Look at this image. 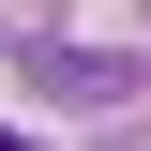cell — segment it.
<instances>
[{
  "label": "cell",
  "mask_w": 151,
  "mask_h": 151,
  "mask_svg": "<svg viewBox=\"0 0 151 151\" xmlns=\"http://www.w3.org/2000/svg\"><path fill=\"white\" fill-rule=\"evenodd\" d=\"M30 91H60V106H121L136 60H106V45H30Z\"/></svg>",
  "instance_id": "1"
},
{
  "label": "cell",
  "mask_w": 151,
  "mask_h": 151,
  "mask_svg": "<svg viewBox=\"0 0 151 151\" xmlns=\"http://www.w3.org/2000/svg\"><path fill=\"white\" fill-rule=\"evenodd\" d=\"M0 151H30V121H0Z\"/></svg>",
  "instance_id": "2"
}]
</instances>
